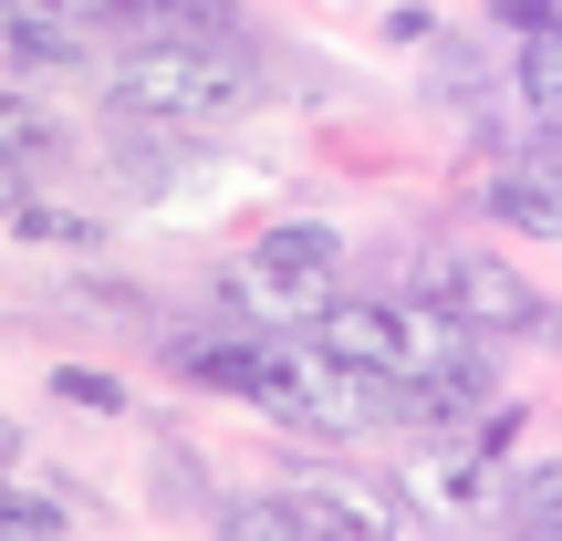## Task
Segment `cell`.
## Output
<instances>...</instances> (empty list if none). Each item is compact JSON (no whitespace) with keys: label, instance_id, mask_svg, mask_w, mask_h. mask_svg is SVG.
Wrapping results in <instances>:
<instances>
[{"label":"cell","instance_id":"cell-1","mask_svg":"<svg viewBox=\"0 0 562 541\" xmlns=\"http://www.w3.org/2000/svg\"><path fill=\"white\" fill-rule=\"evenodd\" d=\"M167 354H178V375L261 406V417L302 427V438H364V427L396 417V385L364 375V364H344V354H323L313 334L302 343H281V334H261V343L250 334H188V343H167Z\"/></svg>","mask_w":562,"mask_h":541},{"label":"cell","instance_id":"cell-7","mask_svg":"<svg viewBox=\"0 0 562 541\" xmlns=\"http://www.w3.org/2000/svg\"><path fill=\"white\" fill-rule=\"evenodd\" d=\"M510 438H521V406H480V417H469V438H448L438 459L417 469V489H438V500H490V469L510 459Z\"/></svg>","mask_w":562,"mask_h":541},{"label":"cell","instance_id":"cell-10","mask_svg":"<svg viewBox=\"0 0 562 541\" xmlns=\"http://www.w3.org/2000/svg\"><path fill=\"white\" fill-rule=\"evenodd\" d=\"M63 541V531H83V500H53V489H21V469L0 480V541Z\"/></svg>","mask_w":562,"mask_h":541},{"label":"cell","instance_id":"cell-8","mask_svg":"<svg viewBox=\"0 0 562 541\" xmlns=\"http://www.w3.org/2000/svg\"><path fill=\"white\" fill-rule=\"evenodd\" d=\"M490 219L531 229V240H562V167H531V157H510L501 178H490Z\"/></svg>","mask_w":562,"mask_h":541},{"label":"cell","instance_id":"cell-2","mask_svg":"<svg viewBox=\"0 0 562 541\" xmlns=\"http://www.w3.org/2000/svg\"><path fill=\"white\" fill-rule=\"evenodd\" d=\"M261 94V63L229 32H167V42H125V63L104 74V104L125 125H157V136H199V125H229Z\"/></svg>","mask_w":562,"mask_h":541},{"label":"cell","instance_id":"cell-9","mask_svg":"<svg viewBox=\"0 0 562 541\" xmlns=\"http://www.w3.org/2000/svg\"><path fill=\"white\" fill-rule=\"evenodd\" d=\"M0 42H11V63H83L94 53V21H63V11L11 0V11H0Z\"/></svg>","mask_w":562,"mask_h":541},{"label":"cell","instance_id":"cell-14","mask_svg":"<svg viewBox=\"0 0 562 541\" xmlns=\"http://www.w3.org/2000/svg\"><path fill=\"white\" fill-rule=\"evenodd\" d=\"M188 489H199V459L167 438V448H157V500H188Z\"/></svg>","mask_w":562,"mask_h":541},{"label":"cell","instance_id":"cell-12","mask_svg":"<svg viewBox=\"0 0 562 541\" xmlns=\"http://www.w3.org/2000/svg\"><path fill=\"white\" fill-rule=\"evenodd\" d=\"M0 157H11V167H32V157H53V115H42V104L21 94L11 74H0Z\"/></svg>","mask_w":562,"mask_h":541},{"label":"cell","instance_id":"cell-4","mask_svg":"<svg viewBox=\"0 0 562 541\" xmlns=\"http://www.w3.org/2000/svg\"><path fill=\"white\" fill-rule=\"evenodd\" d=\"M220 531H240V541H385L396 510L364 500V489H334V480H292V489L220 500Z\"/></svg>","mask_w":562,"mask_h":541},{"label":"cell","instance_id":"cell-11","mask_svg":"<svg viewBox=\"0 0 562 541\" xmlns=\"http://www.w3.org/2000/svg\"><path fill=\"white\" fill-rule=\"evenodd\" d=\"M510 531L562 541V459H531L521 480H510Z\"/></svg>","mask_w":562,"mask_h":541},{"label":"cell","instance_id":"cell-5","mask_svg":"<svg viewBox=\"0 0 562 541\" xmlns=\"http://www.w3.org/2000/svg\"><path fill=\"white\" fill-rule=\"evenodd\" d=\"M417 292L448 302L459 323H480V334H542V292H531L510 261H490V250H438V261H417Z\"/></svg>","mask_w":562,"mask_h":541},{"label":"cell","instance_id":"cell-17","mask_svg":"<svg viewBox=\"0 0 562 541\" xmlns=\"http://www.w3.org/2000/svg\"><path fill=\"white\" fill-rule=\"evenodd\" d=\"M11 469H21V427L0 417V480H11Z\"/></svg>","mask_w":562,"mask_h":541},{"label":"cell","instance_id":"cell-3","mask_svg":"<svg viewBox=\"0 0 562 541\" xmlns=\"http://www.w3.org/2000/svg\"><path fill=\"white\" fill-rule=\"evenodd\" d=\"M220 292H229V313H250L261 334H313L323 302L344 292V240L323 219H271L261 250H250Z\"/></svg>","mask_w":562,"mask_h":541},{"label":"cell","instance_id":"cell-15","mask_svg":"<svg viewBox=\"0 0 562 541\" xmlns=\"http://www.w3.org/2000/svg\"><path fill=\"white\" fill-rule=\"evenodd\" d=\"M21 219H32V178L0 157V229H21Z\"/></svg>","mask_w":562,"mask_h":541},{"label":"cell","instance_id":"cell-16","mask_svg":"<svg viewBox=\"0 0 562 541\" xmlns=\"http://www.w3.org/2000/svg\"><path fill=\"white\" fill-rule=\"evenodd\" d=\"M0 11H11V0H0ZM32 11H63V21H115L125 0H32Z\"/></svg>","mask_w":562,"mask_h":541},{"label":"cell","instance_id":"cell-6","mask_svg":"<svg viewBox=\"0 0 562 541\" xmlns=\"http://www.w3.org/2000/svg\"><path fill=\"white\" fill-rule=\"evenodd\" d=\"M490 32L510 42V94L542 125H562V0H501Z\"/></svg>","mask_w":562,"mask_h":541},{"label":"cell","instance_id":"cell-13","mask_svg":"<svg viewBox=\"0 0 562 541\" xmlns=\"http://www.w3.org/2000/svg\"><path fill=\"white\" fill-rule=\"evenodd\" d=\"M53 396H63V406H94V417H125V385L104 375V364H63Z\"/></svg>","mask_w":562,"mask_h":541}]
</instances>
